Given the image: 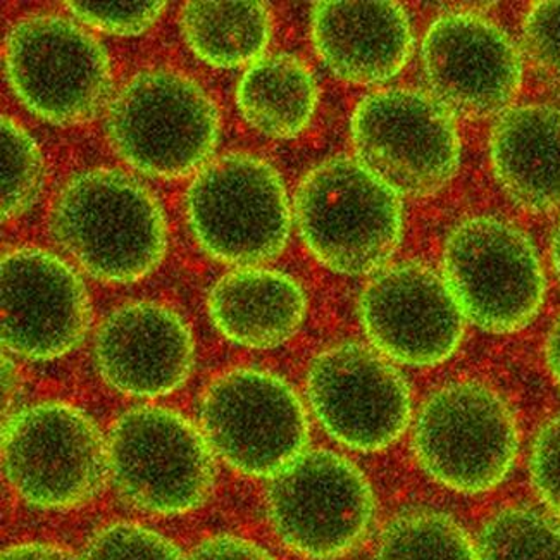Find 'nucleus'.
I'll use <instances>...</instances> for the list:
<instances>
[{
	"label": "nucleus",
	"instance_id": "22",
	"mask_svg": "<svg viewBox=\"0 0 560 560\" xmlns=\"http://www.w3.org/2000/svg\"><path fill=\"white\" fill-rule=\"evenodd\" d=\"M183 37L199 59L215 68L259 61L271 40V16L260 2H188Z\"/></svg>",
	"mask_w": 560,
	"mask_h": 560
},
{
	"label": "nucleus",
	"instance_id": "2",
	"mask_svg": "<svg viewBox=\"0 0 560 560\" xmlns=\"http://www.w3.org/2000/svg\"><path fill=\"white\" fill-rule=\"evenodd\" d=\"M295 215L313 256L350 277L382 268L402 236L400 196L358 159L314 167L296 191Z\"/></svg>",
	"mask_w": 560,
	"mask_h": 560
},
{
	"label": "nucleus",
	"instance_id": "31",
	"mask_svg": "<svg viewBox=\"0 0 560 560\" xmlns=\"http://www.w3.org/2000/svg\"><path fill=\"white\" fill-rule=\"evenodd\" d=\"M2 560H78L70 550L50 544H21L8 548Z\"/></svg>",
	"mask_w": 560,
	"mask_h": 560
},
{
	"label": "nucleus",
	"instance_id": "18",
	"mask_svg": "<svg viewBox=\"0 0 560 560\" xmlns=\"http://www.w3.org/2000/svg\"><path fill=\"white\" fill-rule=\"evenodd\" d=\"M313 40L338 78L371 85L404 70L412 50V30L397 2L328 0L314 5Z\"/></svg>",
	"mask_w": 560,
	"mask_h": 560
},
{
	"label": "nucleus",
	"instance_id": "10",
	"mask_svg": "<svg viewBox=\"0 0 560 560\" xmlns=\"http://www.w3.org/2000/svg\"><path fill=\"white\" fill-rule=\"evenodd\" d=\"M203 436L236 471L275 478L304 454L307 416L277 374L233 370L215 380L200 407Z\"/></svg>",
	"mask_w": 560,
	"mask_h": 560
},
{
	"label": "nucleus",
	"instance_id": "5",
	"mask_svg": "<svg viewBox=\"0 0 560 560\" xmlns=\"http://www.w3.org/2000/svg\"><path fill=\"white\" fill-rule=\"evenodd\" d=\"M107 455L119 495L142 511L176 516L196 511L211 495V445L175 410H128L110 430Z\"/></svg>",
	"mask_w": 560,
	"mask_h": 560
},
{
	"label": "nucleus",
	"instance_id": "16",
	"mask_svg": "<svg viewBox=\"0 0 560 560\" xmlns=\"http://www.w3.org/2000/svg\"><path fill=\"white\" fill-rule=\"evenodd\" d=\"M2 343L32 359L50 361L71 352L89 328V295L65 260L42 248L5 254L0 266Z\"/></svg>",
	"mask_w": 560,
	"mask_h": 560
},
{
	"label": "nucleus",
	"instance_id": "32",
	"mask_svg": "<svg viewBox=\"0 0 560 560\" xmlns=\"http://www.w3.org/2000/svg\"><path fill=\"white\" fill-rule=\"evenodd\" d=\"M547 362L553 380L560 386V319L553 325L547 340Z\"/></svg>",
	"mask_w": 560,
	"mask_h": 560
},
{
	"label": "nucleus",
	"instance_id": "11",
	"mask_svg": "<svg viewBox=\"0 0 560 560\" xmlns=\"http://www.w3.org/2000/svg\"><path fill=\"white\" fill-rule=\"evenodd\" d=\"M424 471L460 493L504 481L516 459L517 430L508 404L479 383H452L431 395L415 431Z\"/></svg>",
	"mask_w": 560,
	"mask_h": 560
},
{
	"label": "nucleus",
	"instance_id": "7",
	"mask_svg": "<svg viewBox=\"0 0 560 560\" xmlns=\"http://www.w3.org/2000/svg\"><path fill=\"white\" fill-rule=\"evenodd\" d=\"M2 459L21 499L68 511L94 499L109 475V455L95 422L62 402L26 407L4 422Z\"/></svg>",
	"mask_w": 560,
	"mask_h": 560
},
{
	"label": "nucleus",
	"instance_id": "9",
	"mask_svg": "<svg viewBox=\"0 0 560 560\" xmlns=\"http://www.w3.org/2000/svg\"><path fill=\"white\" fill-rule=\"evenodd\" d=\"M5 73L26 109L62 127L97 116L113 86L104 47L59 16L25 18L11 30Z\"/></svg>",
	"mask_w": 560,
	"mask_h": 560
},
{
	"label": "nucleus",
	"instance_id": "8",
	"mask_svg": "<svg viewBox=\"0 0 560 560\" xmlns=\"http://www.w3.org/2000/svg\"><path fill=\"white\" fill-rule=\"evenodd\" d=\"M352 142L359 163L398 196H431L459 167L454 114L418 90H383L362 98L352 116Z\"/></svg>",
	"mask_w": 560,
	"mask_h": 560
},
{
	"label": "nucleus",
	"instance_id": "26",
	"mask_svg": "<svg viewBox=\"0 0 560 560\" xmlns=\"http://www.w3.org/2000/svg\"><path fill=\"white\" fill-rule=\"evenodd\" d=\"M83 560H187L166 536L139 524H110L90 540Z\"/></svg>",
	"mask_w": 560,
	"mask_h": 560
},
{
	"label": "nucleus",
	"instance_id": "17",
	"mask_svg": "<svg viewBox=\"0 0 560 560\" xmlns=\"http://www.w3.org/2000/svg\"><path fill=\"white\" fill-rule=\"evenodd\" d=\"M98 370L113 388L131 397H163L190 376V328L166 305L137 302L109 314L95 341Z\"/></svg>",
	"mask_w": 560,
	"mask_h": 560
},
{
	"label": "nucleus",
	"instance_id": "12",
	"mask_svg": "<svg viewBox=\"0 0 560 560\" xmlns=\"http://www.w3.org/2000/svg\"><path fill=\"white\" fill-rule=\"evenodd\" d=\"M272 528L293 552L328 560L358 547L374 514L373 490L355 464L334 452H304L275 476Z\"/></svg>",
	"mask_w": 560,
	"mask_h": 560
},
{
	"label": "nucleus",
	"instance_id": "20",
	"mask_svg": "<svg viewBox=\"0 0 560 560\" xmlns=\"http://www.w3.org/2000/svg\"><path fill=\"white\" fill-rule=\"evenodd\" d=\"M305 293L284 272L244 268L230 272L209 295V314L228 340L250 349L289 341L304 323Z\"/></svg>",
	"mask_w": 560,
	"mask_h": 560
},
{
	"label": "nucleus",
	"instance_id": "19",
	"mask_svg": "<svg viewBox=\"0 0 560 560\" xmlns=\"http://www.w3.org/2000/svg\"><path fill=\"white\" fill-rule=\"evenodd\" d=\"M493 173L514 202L533 212L560 211V109L514 107L490 140Z\"/></svg>",
	"mask_w": 560,
	"mask_h": 560
},
{
	"label": "nucleus",
	"instance_id": "30",
	"mask_svg": "<svg viewBox=\"0 0 560 560\" xmlns=\"http://www.w3.org/2000/svg\"><path fill=\"white\" fill-rule=\"evenodd\" d=\"M190 560H275L265 548L236 536H214L203 540Z\"/></svg>",
	"mask_w": 560,
	"mask_h": 560
},
{
	"label": "nucleus",
	"instance_id": "13",
	"mask_svg": "<svg viewBox=\"0 0 560 560\" xmlns=\"http://www.w3.org/2000/svg\"><path fill=\"white\" fill-rule=\"evenodd\" d=\"M307 397L317 421L359 452L390 447L410 421V390L382 353L359 343L331 347L308 368Z\"/></svg>",
	"mask_w": 560,
	"mask_h": 560
},
{
	"label": "nucleus",
	"instance_id": "23",
	"mask_svg": "<svg viewBox=\"0 0 560 560\" xmlns=\"http://www.w3.org/2000/svg\"><path fill=\"white\" fill-rule=\"evenodd\" d=\"M376 560H478V550L451 517L412 511L386 526Z\"/></svg>",
	"mask_w": 560,
	"mask_h": 560
},
{
	"label": "nucleus",
	"instance_id": "15",
	"mask_svg": "<svg viewBox=\"0 0 560 560\" xmlns=\"http://www.w3.org/2000/svg\"><path fill=\"white\" fill-rule=\"evenodd\" d=\"M359 311L374 349L400 364H440L463 341L464 316L447 283L419 262L383 269L362 292Z\"/></svg>",
	"mask_w": 560,
	"mask_h": 560
},
{
	"label": "nucleus",
	"instance_id": "29",
	"mask_svg": "<svg viewBox=\"0 0 560 560\" xmlns=\"http://www.w3.org/2000/svg\"><path fill=\"white\" fill-rule=\"evenodd\" d=\"M532 478L538 495L560 517V416L548 421L536 436Z\"/></svg>",
	"mask_w": 560,
	"mask_h": 560
},
{
	"label": "nucleus",
	"instance_id": "25",
	"mask_svg": "<svg viewBox=\"0 0 560 560\" xmlns=\"http://www.w3.org/2000/svg\"><path fill=\"white\" fill-rule=\"evenodd\" d=\"M2 149V220L25 214L37 200L44 161L35 140L14 119L0 121Z\"/></svg>",
	"mask_w": 560,
	"mask_h": 560
},
{
	"label": "nucleus",
	"instance_id": "4",
	"mask_svg": "<svg viewBox=\"0 0 560 560\" xmlns=\"http://www.w3.org/2000/svg\"><path fill=\"white\" fill-rule=\"evenodd\" d=\"M197 244L228 265L254 266L277 257L289 242L292 212L280 175L248 154L206 164L187 191Z\"/></svg>",
	"mask_w": 560,
	"mask_h": 560
},
{
	"label": "nucleus",
	"instance_id": "34",
	"mask_svg": "<svg viewBox=\"0 0 560 560\" xmlns=\"http://www.w3.org/2000/svg\"><path fill=\"white\" fill-rule=\"evenodd\" d=\"M552 257L553 266H556L557 277H559L560 280V221L559 224H557L556 233H553Z\"/></svg>",
	"mask_w": 560,
	"mask_h": 560
},
{
	"label": "nucleus",
	"instance_id": "21",
	"mask_svg": "<svg viewBox=\"0 0 560 560\" xmlns=\"http://www.w3.org/2000/svg\"><path fill=\"white\" fill-rule=\"evenodd\" d=\"M236 104L250 127L278 139L307 128L317 106V85L304 62L289 54L260 57L236 89Z\"/></svg>",
	"mask_w": 560,
	"mask_h": 560
},
{
	"label": "nucleus",
	"instance_id": "27",
	"mask_svg": "<svg viewBox=\"0 0 560 560\" xmlns=\"http://www.w3.org/2000/svg\"><path fill=\"white\" fill-rule=\"evenodd\" d=\"M523 35L524 50L536 73L560 92V0L533 5Z\"/></svg>",
	"mask_w": 560,
	"mask_h": 560
},
{
	"label": "nucleus",
	"instance_id": "6",
	"mask_svg": "<svg viewBox=\"0 0 560 560\" xmlns=\"http://www.w3.org/2000/svg\"><path fill=\"white\" fill-rule=\"evenodd\" d=\"M443 280L464 319L490 334H514L544 304L545 277L532 240L508 221H463L443 250Z\"/></svg>",
	"mask_w": 560,
	"mask_h": 560
},
{
	"label": "nucleus",
	"instance_id": "33",
	"mask_svg": "<svg viewBox=\"0 0 560 560\" xmlns=\"http://www.w3.org/2000/svg\"><path fill=\"white\" fill-rule=\"evenodd\" d=\"M14 386H16V374H14L13 362L4 358L2 359V402H4V410L8 407V398L13 395Z\"/></svg>",
	"mask_w": 560,
	"mask_h": 560
},
{
	"label": "nucleus",
	"instance_id": "24",
	"mask_svg": "<svg viewBox=\"0 0 560 560\" xmlns=\"http://www.w3.org/2000/svg\"><path fill=\"white\" fill-rule=\"evenodd\" d=\"M478 560H560V524L532 509L497 512L479 535Z\"/></svg>",
	"mask_w": 560,
	"mask_h": 560
},
{
	"label": "nucleus",
	"instance_id": "14",
	"mask_svg": "<svg viewBox=\"0 0 560 560\" xmlns=\"http://www.w3.org/2000/svg\"><path fill=\"white\" fill-rule=\"evenodd\" d=\"M422 68L431 95L467 119L508 113L523 80L516 45L495 23L472 13L434 21L422 42Z\"/></svg>",
	"mask_w": 560,
	"mask_h": 560
},
{
	"label": "nucleus",
	"instance_id": "3",
	"mask_svg": "<svg viewBox=\"0 0 560 560\" xmlns=\"http://www.w3.org/2000/svg\"><path fill=\"white\" fill-rule=\"evenodd\" d=\"M114 149L154 178H182L214 152L220 114L190 78L149 70L122 86L107 116Z\"/></svg>",
	"mask_w": 560,
	"mask_h": 560
},
{
	"label": "nucleus",
	"instance_id": "28",
	"mask_svg": "<svg viewBox=\"0 0 560 560\" xmlns=\"http://www.w3.org/2000/svg\"><path fill=\"white\" fill-rule=\"evenodd\" d=\"M71 13L85 25L113 35H140L164 13L159 0L143 2H68Z\"/></svg>",
	"mask_w": 560,
	"mask_h": 560
},
{
	"label": "nucleus",
	"instance_id": "1",
	"mask_svg": "<svg viewBox=\"0 0 560 560\" xmlns=\"http://www.w3.org/2000/svg\"><path fill=\"white\" fill-rule=\"evenodd\" d=\"M57 242L92 277L131 283L151 275L166 253V218L142 183L121 171L74 176L52 211Z\"/></svg>",
	"mask_w": 560,
	"mask_h": 560
}]
</instances>
